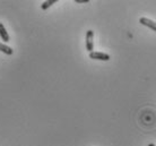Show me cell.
I'll use <instances>...</instances> for the list:
<instances>
[{
	"mask_svg": "<svg viewBox=\"0 0 156 146\" xmlns=\"http://www.w3.org/2000/svg\"><path fill=\"white\" fill-rule=\"evenodd\" d=\"M90 58L94 60H101V61H109L110 55L104 52H98V51H92L90 52Z\"/></svg>",
	"mask_w": 156,
	"mask_h": 146,
	"instance_id": "6da1fadb",
	"label": "cell"
},
{
	"mask_svg": "<svg viewBox=\"0 0 156 146\" xmlns=\"http://www.w3.org/2000/svg\"><path fill=\"white\" fill-rule=\"evenodd\" d=\"M94 32L92 30H88L86 33V49L87 51L92 52L94 50Z\"/></svg>",
	"mask_w": 156,
	"mask_h": 146,
	"instance_id": "7a4b0ae2",
	"label": "cell"
},
{
	"mask_svg": "<svg viewBox=\"0 0 156 146\" xmlns=\"http://www.w3.org/2000/svg\"><path fill=\"white\" fill-rule=\"evenodd\" d=\"M139 23H140L141 25H145V26H147V27L152 28L153 31L156 32V22H154V20H148V18H146V17H141V18H139Z\"/></svg>",
	"mask_w": 156,
	"mask_h": 146,
	"instance_id": "3957f363",
	"label": "cell"
},
{
	"mask_svg": "<svg viewBox=\"0 0 156 146\" xmlns=\"http://www.w3.org/2000/svg\"><path fill=\"white\" fill-rule=\"evenodd\" d=\"M0 37L4 40V42H8L9 41V34L7 33L5 26L1 23H0Z\"/></svg>",
	"mask_w": 156,
	"mask_h": 146,
	"instance_id": "277c9868",
	"label": "cell"
},
{
	"mask_svg": "<svg viewBox=\"0 0 156 146\" xmlns=\"http://www.w3.org/2000/svg\"><path fill=\"white\" fill-rule=\"evenodd\" d=\"M0 51L1 52H4V53H6V55H12V49L10 47H7L6 44L4 43H0Z\"/></svg>",
	"mask_w": 156,
	"mask_h": 146,
	"instance_id": "5b68a950",
	"label": "cell"
},
{
	"mask_svg": "<svg viewBox=\"0 0 156 146\" xmlns=\"http://www.w3.org/2000/svg\"><path fill=\"white\" fill-rule=\"evenodd\" d=\"M58 0H47V1H44L42 5H41V8H42L43 10H47L48 8L51 7L53 4H55Z\"/></svg>",
	"mask_w": 156,
	"mask_h": 146,
	"instance_id": "8992f818",
	"label": "cell"
},
{
	"mask_svg": "<svg viewBox=\"0 0 156 146\" xmlns=\"http://www.w3.org/2000/svg\"><path fill=\"white\" fill-rule=\"evenodd\" d=\"M76 2H78V4H84V2H88L90 0H75Z\"/></svg>",
	"mask_w": 156,
	"mask_h": 146,
	"instance_id": "52a82bcc",
	"label": "cell"
},
{
	"mask_svg": "<svg viewBox=\"0 0 156 146\" xmlns=\"http://www.w3.org/2000/svg\"><path fill=\"white\" fill-rule=\"evenodd\" d=\"M148 146H155L154 144H148Z\"/></svg>",
	"mask_w": 156,
	"mask_h": 146,
	"instance_id": "ba28073f",
	"label": "cell"
}]
</instances>
